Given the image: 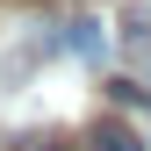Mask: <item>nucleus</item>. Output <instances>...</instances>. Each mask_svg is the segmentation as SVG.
Here are the masks:
<instances>
[{
    "mask_svg": "<svg viewBox=\"0 0 151 151\" xmlns=\"http://www.w3.org/2000/svg\"><path fill=\"white\" fill-rule=\"evenodd\" d=\"M108 93H115V101H122V108H137V115L151 122V93H144L137 79H108Z\"/></svg>",
    "mask_w": 151,
    "mask_h": 151,
    "instance_id": "4",
    "label": "nucleus"
},
{
    "mask_svg": "<svg viewBox=\"0 0 151 151\" xmlns=\"http://www.w3.org/2000/svg\"><path fill=\"white\" fill-rule=\"evenodd\" d=\"M7 151H72V137H58V129H22Z\"/></svg>",
    "mask_w": 151,
    "mask_h": 151,
    "instance_id": "3",
    "label": "nucleus"
},
{
    "mask_svg": "<svg viewBox=\"0 0 151 151\" xmlns=\"http://www.w3.org/2000/svg\"><path fill=\"white\" fill-rule=\"evenodd\" d=\"M65 50H72V58H86V65H101V58H108V29L79 14V22L65 29Z\"/></svg>",
    "mask_w": 151,
    "mask_h": 151,
    "instance_id": "2",
    "label": "nucleus"
},
{
    "mask_svg": "<svg viewBox=\"0 0 151 151\" xmlns=\"http://www.w3.org/2000/svg\"><path fill=\"white\" fill-rule=\"evenodd\" d=\"M79 151H151V144H144V137H137L129 122H115V115H101V122L86 129V144H79Z\"/></svg>",
    "mask_w": 151,
    "mask_h": 151,
    "instance_id": "1",
    "label": "nucleus"
}]
</instances>
